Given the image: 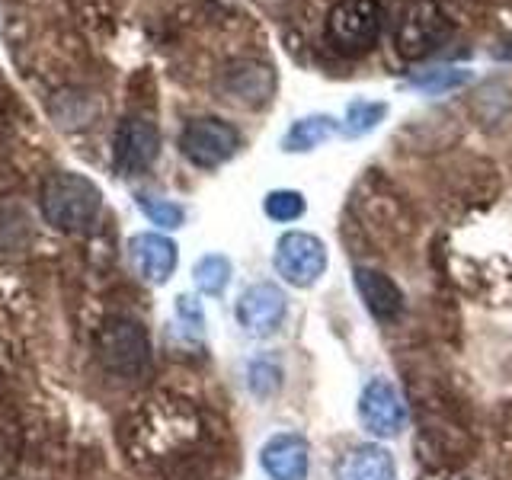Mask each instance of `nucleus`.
<instances>
[{
  "mask_svg": "<svg viewBox=\"0 0 512 480\" xmlns=\"http://www.w3.org/2000/svg\"><path fill=\"white\" fill-rule=\"evenodd\" d=\"M42 218L58 231H87L103 212V189L90 176L74 170H55L45 176L39 189Z\"/></svg>",
  "mask_w": 512,
  "mask_h": 480,
  "instance_id": "obj_1",
  "label": "nucleus"
},
{
  "mask_svg": "<svg viewBox=\"0 0 512 480\" xmlns=\"http://www.w3.org/2000/svg\"><path fill=\"white\" fill-rule=\"evenodd\" d=\"M455 20L439 0H407L397 13L394 52L404 61H423L452 39Z\"/></svg>",
  "mask_w": 512,
  "mask_h": 480,
  "instance_id": "obj_2",
  "label": "nucleus"
},
{
  "mask_svg": "<svg viewBox=\"0 0 512 480\" xmlns=\"http://www.w3.org/2000/svg\"><path fill=\"white\" fill-rule=\"evenodd\" d=\"M96 356L100 362L122 378H135L148 372L151 365V340L138 320L132 317H109L96 333Z\"/></svg>",
  "mask_w": 512,
  "mask_h": 480,
  "instance_id": "obj_3",
  "label": "nucleus"
},
{
  "mask_svg": "<svg viewBox=\"0 0 512 480\" xmlns=\"http://www.w3.org/2000/svg\"><path fill=\"white\" fill-rule=\"evenodd\" d=\"M381 36L378 0H340L327 13V42L346 58L368 55Z\"/></svg>",
  "mask_w": 512,
  "mask_h": 480,
  "instance_id": "obj_4",
  "label": "nucleus"
},
{
  "mask_svg": "<svg viewBox=\"0 0 512 480\" xmlns=\"http://www.w3.org/2000/svg\"><path fill=\"white\" fill-rule=\"evenodd\" d=\"M240 144H244V138H240L237 128L215 116L189 119L180 132V154L199 170H218L221 164H228L240 151Z\"/></svg>",
  "mask_w": 512,
  "mask_h": 480,
  "instance_id": "obj_5",
  "label": "nucleus"
},
{
  "mask_svg": "<svg viewBox=\"0 0 512 480\" xmlns=\"http://www.w3.org/2000/svg\"><path fill=\"white\" fill-rule=\"evenodd\" d=\"M327 244L317 234L308 231H285L276 240V253H272V266L292 288H311L327 272Z\"/></svg>",
  "mask_w": 512,
  "mask_h": 480,
  "instance_id": "obj_6",
  "label": "nucleus"
},
{
  "mask_svg": "<svg viewBox=\"0 0 512 480\" xmlns=\"http://www.w3.org/2000/svg\"><path fill=\"white\" fill-rule=\"evenodd\" d=\"M359 423L375 439H397L407 429V404L388 378H372L362 388Z\"/></svg>",
  "mask_w": 512,
  "mask_h": 480,
  "instance_id": "obj_7",
  "label": "nucleus"
},
{
  "mask_svg": "<svg viewBox=\"0 0 512 480\" xmlns=\"http://www.w3.org/2000/svg\"><path fill=\"white\" fill-rule=\"evenodd\" d=\"M160 157V128L144 116H125L112 138V164L122 176H135L154 167Z\"/></svg>",
  "mask_w": 512,
  "mask_h": 480,
  "instance_id": "obj_8",
  "label": "nucleus"
},
{
  "mask_svg": "<svg viewBox=\"0 0 512 480\" xmlns=\"http://www.w3.org/2000/svg\"><path fill=\"white\" fill-rule=\"evenodd\" d=\"M288 314V295L276 282H256L250 288H244L234 304V317L237 324L244 327L250 336H272Z\"/></svg>",
  "mask_w": 512,
  "mask_h": 480,
  "instance_id": "obj_9",
  "label": "nucleus"
},
{
  "mask_svg": "<svg viewBox=\"0 0 512 480\" xmlns=\"http://www.w3.org/2000/svg\"><path fill=\"white\" fill-rule=\"evenodd\" d=\"M128 260L148 285H167L180 266V247L164 231H138L128 240Z\"/></svg>",
  "mask_w": 512,
  "mask_h": 480,
  "instance_id": "obj_10",
  "label": "nucleus"
},
{
  "mask_svg": "<svg viewBox=\"0 0 512 480\" xmlns=\"http://www.w3.org/2000/svg\"><path fill=\"white\" fill-rule=\"evenodd\" d=\"M260 468L269 480H308L311 442L301 432H276L260 448Z\"/></svg>",
  "mask_w": 512,
  "mask_h": 480,
  "instance_id": "obj_11",
  "label": "nucleus"
},
{
  "mask_svg": "<svg viewBox=\"0 0 512 480\" xmlns=\"http://www.w3.org/2000/svg\"><path fill=\"white\" fill-rule=\"evenodd\" d=\"M218 87L231 103L260 109L269 103L272 90H276V74H272L269 64H260V61H231L228 68L221 71Z\"/></svg>",
  "mask_w": 512,
  "mask_h": 480,
  "instance_id": "obj_12",
  "label": "nucleus"
},
{
  "mask_svg": "<svg viewBox=\"0 0 512 480\" xmlns=\"http://www.w3.org/2000/svg\"><path fill=\"white\" fill-rule=\"evenodd\" d=\"M352 282H356V292L365 301L368 314L381 320V324H391V320L404 314V292H400V285L388 272H381L375 266H356Z\"/></svg>",
  "mask_w": 512,
  "mask_h": 480,
  "instance_id": "obj_13",
  "label": "nucleus"
},
{
  "mask_svg": "<svg viewBox=\"0 0 512 480\" xmlns=\"http://www.w3.org/2000/svg\"><path fill=\"white\" fill-rule=\"evenodd\" d=\"M336 480H397V461L384 445L365 442L343 455Z\"/></svg>",
  "mask_w": 512,
  "mask_h": 480,
  "instance_id": "obj_14",
  "label": "nucleus"
},
{
  "mask_svg": "<svg viewBox=\"0 0 512 480\" xmlns=\"http://www.w3.org/2000/svg\"><path fill=\"white\" fill-rule=\"evenodd\" d=\"M343 132V122H336L327 112H314V116H301L288 125V132L282 135V151L285 154H308L320 148L324 141Z\"/></svg>",
  "mask_w": 512,
  "mask_h": 480,
  "instance_id": "obj_15",
  "label": "nucleus"
},
{
  "mask_svg": "<svg viewBox=\"0 0 512 480\" xmlns=\"http://www.w3.org/2000/svg\"><path fill=\"white\" fill-rule=\"evenodd\" d=\"M231 276H234V266L224 253H205L196 260V266H192V282H196V288L208 298H221L228 292Z\"/></svg>",
  "mask_w": 512,
  "mask_h": 480,
  "instance_id": "obj_16",
  "label": "nucleus"
},
{
  "mask_svg": "<svg viewBox=\"0 0 512 480\" xmlns=\"http://www.w3.org/2000/svg\"><path fill=\"white\" fill-rule=\"evenodd\" d=\"M388 119V103L384 100H352L346 106V122H343V135L349 138H362L368 132Z\"/></svg>",
  "mask_w": 512,
  "mask_h": 480,
  "instance_id": "obj_17",
  "label": "nucleus"
},
{
  "mask_svg": "<svg viewBox=\"0 0 512 480\" xmlns=\"http://www.w3.org/2000/svg\"><path fill=\"white\" fill-rule=\"evenodd\" d=\"M141 215L148 218L151 224H157V231H176L186 224V208L173 199H160V196H151V192H138L135 196Z\"/></svg>",
  "mask_w": 512,
  "mask_h": 480,
  "instance_id": "obj_18",
  "label": "nucleus"
},
{
  "mask_svg": "<svg viewBox=\"0 0 512 480\" xmlns=\"http://www.w3.org/2000/svg\"><path fill=\"white\" fill-rule=\"evenodd\" d=\"M471 71L468 68H429V71H420V74H413L407 84L413 90H423V93H432V96H439V93H452L464 84H471Z\"/></svg>",
  "mask_w": 512,
  "mask_h": 480,
  "instance_id": "obj_19",
  "label": "nucleus"
},
{
  "mask_svg": "<svg viewBox=\"0 0 512 480\" xmlns=\"http://www.w3.org/2000/svg\"><path fill=\"white\" fill-rule=\"evenodd\" d=\"M263 212L269 221H279V224H292L298 221L304 212H308V202L298 189H272L266 192L263 199Z\"/></svg>",
  "mask_w": 512,
  "mask_h": 480,
  "instance_id": "obj_20",
  "label": "nucleus"
},
{
  "mask_svg": "<svg viewBox=\"0 0 512 480\" xmlns=\"http://www.w3.org/2000/svg\"><path fill=\"white\" fill-rule=\"evenodd\" d=\"M247 388L260 400L272 397L282 388V365L272 359H253L247 368Z\"/></svg>",
  "mask_w": 512,
  "mask_h": 480,
  "instance_id": "obj_21",
  "label": "nucleus"
},
{
  "mask_svg": "<svg viewBox=\"0 0 512 480\" xmlns=\"http://www.w3.org/2000/svg\"><path fill=\"white\" fill-rule=\"evenodd\" d=\"M176 324H180L189 336H199L205 333V311H202V301L196 295H176Z\"/></svg>",
  "mask_w": 512,
  "mask_h": 480,
  "instance_id": "obj_22",
  "label": "nucleus"
}]
</instances>
